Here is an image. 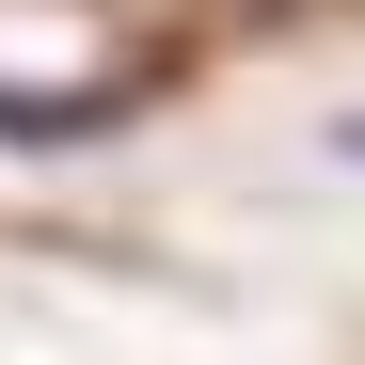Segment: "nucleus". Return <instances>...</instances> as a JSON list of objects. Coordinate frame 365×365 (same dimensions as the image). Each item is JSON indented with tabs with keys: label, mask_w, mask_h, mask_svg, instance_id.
Masks as SVG:
<instances>
[{
	"label": "nucleus",
	"mask_w": 365,
	"mask_h": 365,
	"mask_svg": "<svg viewBox=\"0 0 365 365\" xmlns=\"http://www.w3.org/2000/svg\"><path fill=\"white\" fill-rule=\"evenodd\" d=\"M80 128H111V96H16L0 80V143H80Z\"/></svg>",
	"instance_id": "nucleus-1"
},
{
	"label": "nucleus",
	"mask_w": 365,
	"mask_h": 365,
	"mask_svg": "<svg viewBox=\"0 0 365 365\" xmlns=\"http://www.w3.org/2000/svg\"><path fill=\"white\" fill-rule=\"evenodd\" d=\"M334 159H365V111H334Z\"/></svg>",
	"instance_id": "nucleus-2"
}]
</instances>
